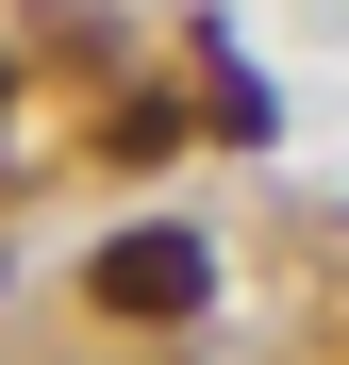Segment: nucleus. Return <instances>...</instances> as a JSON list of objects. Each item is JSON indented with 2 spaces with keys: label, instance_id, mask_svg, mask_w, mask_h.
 Returning a JSON list of instances; mask_svg holds the SVG:
<instances>
[{
  "label": "nucleus",
  "instance_id": "obj_3",
  "mask_svg": "<svg viewBox=\"0 0 349 365\" xmlns=\"http://www.w3.org/2000/svg\"><path fill=\"white\" fill-rule=\"evenodd\" d=\"M0 100H17V67H0Z\"/></svg>",
  "mask_w": 349,
  "mask_h": 365
},
{
  "label": "nucleus",
  "instance_id": "obj_1",
  "mask_svg": "<svg viewBox=\"0 0 349 365\" xmlns=\"http://www.w3.org/2000/svg\"><path fill=\"white\" fill-rule=\"evenodd\" d=\"M200 232H116L100 250V316H200Z\"/></svg>",
  "mask_w": 349,
  "mask_h": 365
},
{
  "label": "nucleus",
  "instance_id": "obj_2",
  "mask_svg": "<svg viewBox=\"0 0 349 365\" xmlns=\"http://www.w3.org/2000/svg\"><path fill=\"white\" fill-rule=\"evenodd\" d=\"M200 83H216V133H266V83H250V50L200 34Z\"/></svg>",
  "mask_w": 349,
  "mask_h": 365
}]
</instances>
